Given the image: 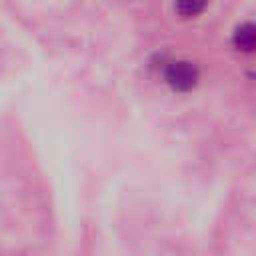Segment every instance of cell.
Segmentation results:
<instances>
[{"instance_id": "cell-1", "label": "cell", "mask_w": 256, "mask_h": 256, "mask_svg": "<svg viewBox=\"0 0 256 256\" xmlns=\"http://www.w3.org/2000/svg\"><path fill=\"white\" fill-rule=\"evenodd\" d=\"M166 82L170 84V88H174L178 92L192 90L198 82V70H196L194 64L184 62V60L172 62L166 68Z\"/></svg>"}, {"instance_id": "cell-2", "label": "cell", "mask_w": 256, "mask_h": 256, "mask_svg": "<svg viewBox=\"0 0 256 256\" xmlns=\"http://www.w3.org/2000/svg\"><path fill=\"white\" fill-rule=\"evenodd\" d=\"M234 44L238 50L244 52H252L256 46V34H254V26L252 24H244L234 32Z\"/></svg>"}, {"instance_id": "cell-3", "label": "cell", "mask_w": 256, "mask_h": 256, "mask_svg": "<svg viewBox=\"0 0 256 256\" xmlns=\"http://www.w3.org/2000/svg\"><path fill=\"white\" fill-rule=\"evenodd\" d=\"M206 0H176V10L182 16H196L204 10Z\"/></svg>"}]
</instances>
